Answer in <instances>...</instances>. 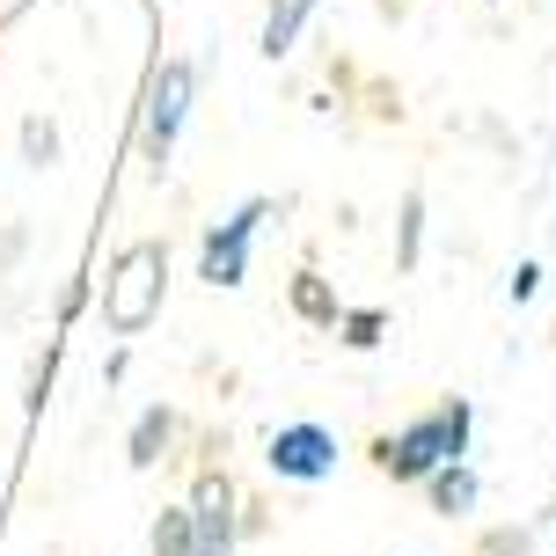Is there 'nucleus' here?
<instances>
[{"label": "nucleus", "instance_id": "f257e3e1", "mask_svg": "<svg viewBox=\"0 0 556 556\" xmlns=\"http://www.w3.org/2000/svg\"><path fill=\"white\" fill-rule=\"evenodd\" d=\"M469 446H476V403L469 395H440L432 410H417L410 425L374 440V469L389 483L425 491V476H440L446 462H469Z\"/></svg>", "mask_w": 556, "mask_h": 556}, {"label": "nucleus", "instance_id": "f03ea898", "mask_svg": "<svg viewBox=\"0 0 556 556\" xmlns=\"http://www.w3.org/2000/svg\"><path fill=\"white\" fill-rule=\"evenodd\" d=\"M191 111H198V66L191 59H154L147 96H139V162L154 176L176 162V139H184Z\"/></svg>", "mask_w": 556, "mask_h": 556}, {"label": "nucleus", "instance_id": "7ed1b4c3", "mask_svg": "<svg viewBox=\"0 0 556 556\" xmlns=\"http://www.w3.org/2000/svg\"><path fill=\"white\" fill-rule=\"evenodd\" d=\"M162 293H168L162 242H132V250L111 264V278H103V323H111L117 337H139L162 315Z\"/></svg>", "mask_w": 556, "mask_h": 556}, {"label": "nucleus", "instance_id": "20e7f679", "mask_svg": "<svg viewBox=\"0 0 556 556\" xmlns=\"http://www.w3.org/2000/svg\"><path fill=\"white\" fill-rule=\"evenodd\" d=\"M278 205L271 198H242L227 220L205 227V242H198V278L213 286V293H235V286H250V264H256V235L271 220Z\"/></svg>", "mask_w": 556, "mask_h": 556}, {"label": "nucleus", "instance_id": "39448f33", "mask_svg": "<svg viewBox=\"0 0 556 556\" xmlns=\"http://www.w3.org/2000/svg\"><path fill=\"white\" fill-rule=\"evenodd\" d=\"M337 462L344 454H337V432L323 417H293V425H278L271 440H264V469L278 483H330Z\"/></svg>", "mask_w": 556, "mask_h": 556}, {"label": "nucleus", "instance_id": "423d86ee", "mask_svg": "<svg viewBox=\"0 0 556 556\" xmlns=\"http://www.w3.org/2000/svg\"><path fill=\"white\" fill-rule=\"evenodd\" d=\"M191 528H198V556H235V542H242V491H235L227 469H198Z\"/></svg>", "mask_w": 556, "mask_h": 556}, {"label": "nucleus", "instance_id": "0eeeda50", "mask_svg": "<svg viewBox=\"0 0 556 556\" xmlns=\"http://www.w3.org/2000/svg\"><path fill=\"white\" fill-rule=\"evenodd\" d=\"M315 8L323 0H264V29H256V52L271 59H293L301 52V37H307V23H315Z\"/></svg>", "mask_w": 556, "mask_h": 556}, {"label": "nucleus", "instance_id": "6e6552de", "mask_svg": "<svg viewBox=\"0 0 556 556\" xmlns=\"http://www.w3.org/2000/svg\"><path fill=\"white\" fill-rule=\"evenodd\" d=\"M425 505H432L440 520H476V505H483V476H476V462H446L440 476H425Z\"/></svg>", "mask_w": 556, "mask_h": 556}, {"label": "nucleus", "instance_id": "1a4fd4ad", "mask_svg": "<svg viewBox=\"0 0 556 556\" xmlns=\"http://www.w3.org/2000/svg\"><path fill=\"white\" fill-rule=\"evenodd\" d=\"M176 432H184V425H176V410H168V403H147V410L132 417V432H125V462H132V469H154V462H168Z\"/></svg>", "mask_w": 556, "mask_h": 556}, {"label": "nucleus", "instance_id": "9d476101", "mask_svg": "<svg viewBox=\"0 0 556 556\" xmlns=\"http://www.w3.org/2000/svg\"><path fill=\"white\" fill-rule=\"evenodd\" d=\"M286 301H293V315H301L307 330H337V315H344V301H337V286L315 264H301L293 271V286H286Z\"/></svg>", "mask_w": 556, "mask_h": 556}, {"label": "nucleus", "instance_id": "9b49d317", "mask_svg": "<svg viewBox=\"0 0 556 556\" xmlns=\"http://www.w3.org/2000/svg\"><path fill=\"white\" fill-rule=\"evenodd\" d=\"M381 337H389V307H344L337 315V344L344 352H381Z\"/></svg>", "mask_w": 556, "mask_h": 556}, {"label": "nucleus", "instance_id": "f8f14e48", "mask_svg": "<svg viewBox=\"0 0 556 556\" xmlns=\"http://www.w3.org/2000/svg\"><path fill=\"white\" fill-rule=\"evenodd\" d=\"M395 264H403V271L425 264V191H403V213H395Z\"/></svg>", "mask_w": 556, "mask_h": 556}, {"label": "nucleus", "instance_id": "ddd939ff", "mask_svg": "<svg viewBox=\"0 0 556 556\" xmlns=\"http://www.w3.org/2000/svg\"><path fill=\"white\" fill-rule=\"evenodd\" d=\"M147 549L154 556H198V528H191V505H168L154 534H147Z\"/></svg>", "mask_w": 556, "mask_h": 556}, {"label": "nucleus", "instance_id": "4468645a", "mask_svg": "<svg viewBox=\"0 0 556 556\" xmlns=\"http://www.w3.org/2000/svg\"><path fill=\"white\" fill-rule=\"evenodd\" d=\"M15 147H23L29 168H52V162H59V125H52L45 111H29L23 125H15Z\"/></svg>", "mask_w": 556, "mask_h": 556}, {"label": "nucleus", "instance_id": "2eb2a0df", "mask_svg": "<svg viewBox=\"0 0 556 556\" xmlns=\"http://www.w3.org/2000/svg\"><path fill=\"white\" fill-rule=\"evenodd\" d=\"M534 293H542V264L528 256V264H513V278H505V301H513V307H528Z\"/></svg>", "mask_w": 556, "mask_h": 556}, {"label": "nucleus", "instance_id": "dca6fc26", "mask_svg": "<svg viewBox=\"0 0 556 556\" xmlns=\"http://www.w3.org/2000/svg\"><path fill=\"white\" fill-rule=\"evenodd\" d=\"M476 556H528V528H505V534H491Z\"/></svg>", "mask_w": 556, "mask_h": 556}]
</instances>
